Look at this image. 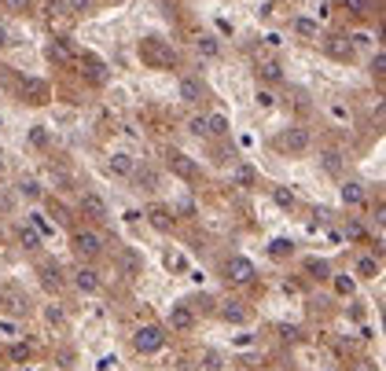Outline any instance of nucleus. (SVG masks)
Masks as SVG:
<instances>
[{"instance_id":"1","label":"nucleus","mask_w":386,"mask_h":371,"mask_svg":"<svg viewBox=\"0 0 386 371\" xmlns=\"http://www.w3.org/2000/svg\"><path fill=\"white\" fill-rule=\"evenodd\" d=\"M162 346H166V331L158 327V324H143V327H136V334H133V349L140 353V357L162 353Z\"/></svg>"},{"instance_id":"2","label":"nucleus","mask_w":386,"mask_h":371,"mask_svg":"<svg viewBox=\"0 0 386 371\" xmlns=\"http://www.w3.org/2000/svg\"><path fill=\"white\" fill-rule=\"evenodd\" d=\"M100 250H103V235L96 232V228L74 232V254H77V257H96Z\"/></svg>"},{"instance_id":"3","label":"nucleus","mask_w":386,"mask_h":371,"mask_svg":"<svg viewBox=\"0 0 386 371\" xmlns=\"http://www.w3.org/2000/svg\"><path fill=\"white\" fill-rule=\"evenodd\" d=\"M280 148L283 151H295V155H302V151H309V143H313V136H309V129H302V125H291L287 133H280Z\"/></svg>"},{"instance_id":"4","label":"nucleus","mask_w":386,"mask_h":371,"mask_svg":"<svg viewBox=\"0 0 386 371\" xmlns=\"http://www.w3.org/2000/svg\"><path fill=\"white\" fill-rule=\"evenodd\" d=\"M224 276L236 287H247L254 280V261H247V257H229V261H224Z\"/></svg>"},{"instance_id":"5","label":"nucleus","mask_w":386,"mask_h":371,"mask_svg":"<svg viewBox=\"0 0 386 371\" xmlns=\"http://www.w3.org/2000/svg\"><path fill=\"white\" fill-rule=\"evenodd\" d=\"M77 209H82V217H92V221H107V217H110L107 202L96 195V191H82V199H77Z\"/></svg>"},{"instance_id":"6","label":"nucleus","mask_w":386,"mask_h":371,"mask_svg":"<svg viewBox=\"0 0 386 371\" xmlns=\"http://www.w3.org/2000/svg\"><path fill=\"white\" fill-rule=\"evenodd\" d=\"M82 294H100V287H103V280H100V272L96 268H85V265H77L74 268V280H70Z\"/></svg>"},{"instance_id":"7","label":"nucleus","mask_w":386,"mask_h":371,"mask_svg":"<svg viewBox=\"0 0 386 371\" xmlns=\"http://www.w3.org/2000/svg\"><path fill=\"white\" fill-rule=\"evenodd\" d=\"M44 56L52 59V63H63V67L77 59V52L70 48V41H67V37H52V41H48V48H44Z\"/></svg>"},{"instance_id":"8","label":"nucleus","mask_w":386,"mask_h":371,"mask_svg":"<svg viewBox=\"0 0 386 371\" xmlns=\"http://www.w3.org/2000/svg\"><path fill=\"white\" fill-rule=\"evenodd\" d=\"M166 324H169V331H176V334H184V331H191V327H195V313H191L188 305H173V309H169V320H166Z\"/></svg>"},{"instance_id":"9","label":"nucleus","mask_w":386,"mask_h":371,"mask_svg":"<svg viewBox=\"0 0 386 371\" xmlns=\"http://www.w3.org/2000/svg\"><path fill=\"white\" fill-rule=\"evenodd\" d=\"M169 169H173L176 176H184V181H191V176H199V166L191 162L188 155H181V151H169Z\"/></svg>"},{"instance_id":"10","label":"nucleus","mask_w":386,"mask_h":371,"mask_svg":"<svg viewBox=\"0 0 386 371\" xmlns=\"http://www.w3.org/2000/svg\"><path fill=\"white\" fill-rule=\"evenodd\" d=\"M133 181H136L143 191H158L162 176H158V169H155V166H136V169H133Z\"/></svg>"},{"instance_id":"11","label":"nucleus","mask_w":386,"mask_h":371,"mask_svg":"<svg viewBox=\"0 0 386 371\" xmlns=\"http://www.w3.org/2000/svg\"><path fill=\"white\" fill-rule=\"evenodd\" d=\"M257 77L262 82H269V85H276V82H283V70H280V63L276 59H257Z\"/></svg>"},{"instance_id":"12","label":"nucleus","mask_w":386,"mask_h":371,"mask_svg":"<svg viewBox=\"0 0 386 371\" xmlns=\"http://www.w3.org/2000/svg\"><path fill=\"white\" fill-rule=\"evenodd\" d=\"M107 169L115 173V176H133L136 162H133V155H125V151H118V155H110V162H107Z\"/></svg>"},{"instance_id":"13","label":"nucleus","mask_w":386,"mask_h":371,"mask_svg":"<svg viewBox=\"0 0 386 371\" xmlns=\"http://www.w3.org/2000/svg\"><path fill=\"white\" fill-rule=\"evenodd\" d=\"M247 309H243V301H224L221 305V320L224 324H247Z\"/></svg>"},{"instance_id":"14","label":"nucleus","mask_w":386,"mask_h":371,"mask_svg":"<svg viewBox=\"0 0 386 371\" xmlns=\"http://www.w3.org/2000/svg\"><path fill=\"white\" fill-rule=\"evenodd\" d=\"M148 221H151L155 232H169V228H173V214H169L166 206H151V209H148Z\"/></svg>"},{"instance_id":"15","label":"nucleus","mask_w":386,"mask_h":371,"mask_svg":"<svg viewBox=\"0 0 386 371\" xmlns=\"http://www.w3.org/2000/svg\"><path fill=\"white\" fill-rule=\"evenodd\" d=\"M324 48H328L335 59H353V44L346 37H331V41H324Z\"/></svg>"},{"instance_id":"16","label":"nucleus","mask_w":386,"mask_h":371,"mask_svg":"<svg viewBox=\"0 0 386 371\" xmlns=\"http://www.w3.org/2000/svg\"><path fill=\"white\" fill-rule=\"evenodd\" d=\"M342 202L346 206H364V188L357 181H346L342 184Z\"/></svg>"},{"instance_id":"17","label":"nucleus","mask_w":386,"mask_h":371,"mask_svg":"<svg viewBox=\"0 0 386 371\" xmlns=\"http://www.w3.org/2000/svg\"><path fill=\"white\" fill-rule=\"evenodd\" d=\"M41 239H44V235L34 228V224H19V243H22L26 250H37V247H41Z\"/></svg>"},{"instance_id":"18","label":"nucleus","mask_w":386,"mask_h":371,"mask_svg":"<svg viewBox=\"0 0 386 371\" xmlns=\"http://www.w3.org/2000/svg\"><path fill=\"white\" fill-rule=\"evenodd\" d=\"M181 100L184 103H199L202 100V85L195 82V77H184V82H181Z\"/></svg>"},{"instance_id":"19","label":"nucleus","mask_w":386,"mask_h":371,"mask_svg":"<svg viewBox=\"0 0 386 371\" xmlns=\"http://www.w3.org/2000/svg\"><path fill=\"white\" fill-rule=\"evenodd\" d=\"M41 283H44L48 290H59V287H63L59 268H56V265H41Z\"/></svg>"},{"instance_id":"20","label":"nucleus","mask_w":386,"mask_h":371,"mask_svg":"<svg viewBox=\"0 0 386 371\" xmlns=\"http://www.w3.org/2000/svg\"><path fill=\"white\" fill-rule=\"evenodd\" d=\"M357 276L375 280L379 276V257H361V261H357Z\"/></svg>"},{"instance_id":"21","label":"nucleus","mask_w":386,"mask_h":371,"mask_svg":"<svg viewBox=\"0 0 386 371\" xmlns=\"http://www.w3.org/2000/svg\"><path fill=\"white\" fill-rule=\"evenodd\" d=\"M188 133H191V136H210V118H206V115H195V118L188 122Z\"/></svg>"},{"instance_id":"22","label":"nucleus","mask_w":386,"mask_h":371,"mask_svg":"<svg viewBox=\"0 0 386 371\" xmlns=\"http://www.w3.org/2000/svg\"><path fill=\"white\" fill-rule=\"evenodd\" d=\"M44 320H48L52 327H67V313H63V305H48V309H44Z\"/></svg>"},{"instance_id":"23","label":"nucleus","mask_w":386,"mask_h":371,"mask_svg":"<svg viewBox=\"0 0 386 371\" xmlns=\"http://www.w3.org/2000/svg\"><path fill=\"white\" fill-rule=\"evenodd\" d=\"M353 290H357V280H353V276H335V294H342V298H349Z\"/></svg>"},{"instance_id":"24","label":"nucleus","mask_w":386,"mask_h":371,"mask_svg":"<svg viewBox=\"0 0 386 371\" xmlns=\"http://www.w3.org/2000/svg\"><path fill=\"white\" fill-rule=\"evenodd\" d=\"M0 305H4V309H8L11 316L26 313V298H19V294H4V301H0Z\"/></svg>"},{"instance_id":"25","label":"nucleus","mask_w":386,"mask_h":371,"mask_svg":"<svg viewBox=\"0 0 386 371\" xmlns=\"http://www.w3.org/2000/svg\"><path fill=\"white\" fill-rule=\"evenodd\" d=\"M291 250H295L291 239H272V257H291Z\"/></svg>"},{"instance_id":"26","label":"nucleus","mask_w":386,"mask_h":371,"mask_svg":"<svg viewBox=\"0 0 386 371\" xmlns=\"http://www.w3.org/2000/svg\"><path fill=\"white\" fill-rule=\"evenodd\" d=\"M30 8V0H0V11H8V15H22Z\"/></svg>"},{"instance_id":"27","label":"nucleus","mask_w":386,"mask_h":371,"mask_svg":"<svg viewBox=\"0 0 386 371\" xmlns=\"http://www.w3.org/2000/svg\"><path fill=\"white\" fill-rule=\"evenodd\" d=\"M8 357H11L15 364H22V360H30V346H26V342H15V346L8 349Z\"/></svg>"},{"instance_id":"28","label":"nucleus","mask_w":386,"mask_h":371,"mask_svg":"<svg viewBox=\"0 0 386 371\" xmlns=\"http://www.w3.org/2000/svg\"><path fill=\"white\" fill-rule=\"evenodd\" d=\"M195 48H199L202 56H217V52H221V48H217V37H199Z\"/></svg>"},{"instance_id":"29","label":"nucleus","mask_w":386,"mask_h":371,"mask_svg":"<svg viewBox=\"0 0 386 371\" xmlns=\"http://www.w3.org/2000/svg\"><path fill=\"white\" fill-rule=\"evenodd\" d=\"M272 199H276L280 206L291 209V206H295V191H291V188H276V191H272Z\"/></svg>"},{"instance_id":"30","label":"nucleus","mask_w":386,"mask_h":371,"mask_svg":"<svg viewBox=\"0 0 386 371\" xmlns=\"http://www.w3.org/2000/svg\"><path fill=\"white\" fill-rule=\"evenodd\" d=\"M342 4H346L353 15H368V11H372V0H342Z\"/></svg>"},{"instance_id":"31","label":"nucleus","mask_w":386,"mask_h":371,"mask_svg":"<svg viewBox=\"0 0 386 371\" xmlns=\"http://www.w3.org/2000/svg\"><path fill=\"white\" fill-rule=\"evenodd\" d=\"M295 30H298L302 37H316V22H313V19H298Z\"/></svg>"},{"instance_id":"32","label":"nucleus","mask_w":386,"mask_h":371,"mask_svg":"<svg viewBox=\"0 0 386 371\" xmlns=\"http://www.w3.org/2000/svg\"><path fill=\"white\" fill-rule=\"evenodd\" d=\"M19 191H22L26 199H41V184H37V181H22Z\"/></svg>"},{"instance_id":"33","label":"nucleus","mask_w":386,"mask_h":371,"mask_svg":"<svg viewBox=\"0 0 386 371\" xmlns=\"http://www.w3.org/2000/svg\"><path fill=\"white\" fill-rule=\"evenodd\" d=\"M221 133H229V122L221 115H210V136H221Z\"/></svg>"},{"instance_id":"34","label":"nucleus","mask_w":386,"mask_h":371,"mask_svg":"<svg viewBox=\"0 0 386 371\" xmlns=\"http://www.w3.org/2000/svg\"><path fill=\"white\" fill-rule=\"evenodd\" d=\"M63 4H67V11H70V15H82V11H89L92 0H63Z\"/></svg>"},{"instance_id":"35","label":"nucleus","mask_w":386,"mask_h":371,"mask_svg":"<svg viewBox=\"0 0 386 371\" xmlns=\"http://www.w3.org/2000/svg\"><path fill=\"white\" fill-rule=\"evenodd\" d=\"M22 89H26L30 96H34V103H41V96H44V85H41V82H26Z\"/></svg>"},{"instance_id":"36","label":"nucleus","mask_w":386,"mask_h":371,"mask_svg":"<svg viewBox=\"0 0 386 371\" xmlns=\"http://www.w3.org/2000/svg\"><path fill=\"white\" fill-rule=\"evenodd\" d=\"M52 184H59V191H67L70 188V176L63 173V169H52Z\"/></svg>"},{"instance_id":"37","label":"nucleus","mask_w":386,"mask_h":371,"mask_svg":"<svg viewBox=\"0 0 386 371\" xmlns=\"http://www.w3.org/2000/svg\"><path fill=\"white\" fill-rule=\"evenodd\" d=\"M30 140H34L37 148H44V143H48V133H44V125H34V133H30Z\"/></svg>"},{"instance_id":"38","label":"nucleus","mask_w":386,"mask_h":371,"mask_svg":"<svg viewBox=\"0 0 386 371\" xmlns=\"http://www.w3.org/2000/svg\"><path fill=\"white\" fill-rule=\"evenodd\" d=\"M309 272H313L316 280H328V265L324 261H309Z\"/></svg>"},{"instance_id":"39","label":"nucleus","mask_w":386,"mask_h":371,"mask_svg":"<svg viewBox=\"0 0 386 371\" xmlns=\"http://www.w3.org/2000/svg\"><path fill=\"white\" fill-rule=\"evenodd\" d=\"M382 70H386V56H382V52H375V59H372V74H375V77H382Z\"/></svg>"},{"instance_id":"40","label":"nucleus","mask_w":386,"mask_h":371,"mask_svg":"<svg viewBox=\"0 0 386 371\" xmlns=\"http://www.w3.org/2000/svg\"><path fill=\"white\" fill-rule=\"evenodd\" d=\"M324 169H331V173L339 169V151H328V155H324Z\"/></svg>"},{"instance_id":"41","label":"nucleus","mask_w":386,"mask_h":371,"mask_svg":"<svg viewBox=\"0 0 386 371\" xmlns=\"http://www.w3.org/2000/svg\"><path fill=\"white\" fill-rule=\"evenodd\" d=\"M257 103H262V107H272V103H276V96H272V92H257Z\"/></svg>"},{"instance_id":"42","label":"nucleus","mask_w":386,"mask_h":371,"mask_svg":"<svg viewBox=\"0 0 386 371\" xmlns=\"http://www.w3.org/2000/svg\"><path fill=\"white\" fill-rule=\"evenodd\" d=\"M236 181H239V184H254V173H250V169H239Z\"/></svg>"},{"instance_id":"43","label":"nucleus","mask_w":386,"mask_h":371,"mask_svg":"<svg viewBox=\"0 0 386 371\" xmlns=\"http://www.w3.org/2000/svg\"><path fill=\"white\" fill-rule=\"evenodd\" d=\"M0 209H11V199L4 195V191H0Z\"/></svg>"},{"instance_id":"44","label":"nucleus","mask_w":386,"mask_h":371,"mask_svg":"<svg viewBox=\"0 0 386 371\" xmlns=\"http://www.w3.org/2000/svg\"><path fill=\"white\" fill-rule=\"evenodd\" d=\"M8 44V30H4V22H0V48Z\"/></svg>"},{"instance_id":"45","label":"nucleus","mask_w":386,"mask_h":371,"mask_svg":"<svg viewBox=\"0 0 386 371\" xmlns=\"http://www.w3.org/2000/svg\"><path fill=\"white\" fill-rule=\"evenodd\" d=\"M0 301H4V287H0Z\"/></svg>"},{"instance_id":"46","label":"nucleus","mask_w":386,"mask_h":371,"mask_svg":"<svg viewBox=\"0 0 386 371\" xmlns=\"http://www.w3.org/2000/svg\"><path fill=\"white\" fill-rule=\"evenodd\" d=\"M0 176H4V162H0Z\"/></svg>"}]
</instances>
